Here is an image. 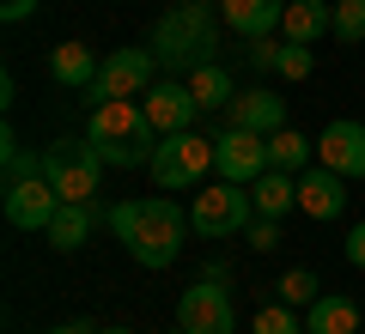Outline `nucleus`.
<instances>
[{"instance_id":"0eeeda50","label":"nucleus","mask_w":365,"mask_h":334,"mask_svg":"<svg viewBox=\"0 0 365 334\" xmlns=\"http://www.w3.org/2000/svg\"><path fill=\"white\" fill-rule=\"evenodd\" d=\"M153 85H158V55L153 49H110L86 98L91 103H116V98H146Z\"/></svg>"},{"instance_id":"473e14b6","label":"nucleus","mask_w":365,"mask_h":334,"mask_svg":"<svg viewBox=\"0 0 365 334\" xmlns=\"http://www.w3.org/2000/svg\"><path fill=\"white\" fill-rule=\"evenodd\" d=\"M49 334H98V328H91V322H55Z\"/></svg>"},{"instance_id":"39448f33","label":"nucleus","mask_w":365,"mask_h":334,"mask_svg":"<svg viewBox=\"0 0 365 334\" xmlns=\"http://www.w3.org/2000/svg\"><path fill=\"white\" fill-rule=\"evenodd\" d=\"M256 219V201H250L244 182H207V189H195V207H189V225H195V237H213V244H225V237H237Z\"/></svg>"},{"instance_id":"a211bd4d","label":"nucleus","mask_w":365,"mask_h":334,"mask_svg":"<svg viewBox=\"0 0 365 334\" xmlns=\"http://www.w3.org/2000/svg\"><path fill=\"white\" fill-rule=\"evenodd\" d=\"M304 334H359V304L347 292H323L304 310Z\"/></svg>"},{"instance_id":"f8f14e48","label":"nucleus","mask_w":365,"mask_h":334,"mask_svg":"<svg viewBox=\"0 0 365 334\" xmlns=\"http://www.w3.org/2000/svg\"><path fill=\"white\" fill-rule=\"evenodd\" d=\"M317 158H323L335 177H347V182H359L365 177V122H329L323 128V140H317Z\"/></svg>"},{"instance_id":"f257e3e1","label":"nucleus","mask_w":365,"mask_h":334,"mask_svg":"<svg viewBox=\"0 0 365 334\" xmlns=\"http://www.w3.org/2000/svg\"><path fill=\"white\" fill-rule=\"evenodd\" d=\"M110 231H116V244L128 249L140 268H170V261L182 256V237L195 231V225L182 219L177 201L140 194V201H116L110 207Z\"/></svg>"},{"instance_id":"f704fd0d","label":"nucleus","mask_w":365,"mask_h":334,"mask_svg":"<svg viewBox=\"0 0 365 334\" xmlns=\"http://www.w3.org/2000/svg\"><path fill=\"white\" fill-rule=\"evenodd\" d=\"M170 334H182V328H170Z\"/></svg>"},{"instance_id":"aec40b11","label":"nucleus","mask_w":365,"mask_h":334,"mask_svg":"<svg viewBox=\"0 0 365 334\" xmlns=\"http://www.w3.org/2000/svg\"><path fill=\"white\" fill-rule=\"evenodd\" d=\"M250 201H256L262 219H287L292 207H299V182H292V170H262V177L250 182Z\"/></svg>"},{"instance_id":"ddd939ff","label":"nucleus","mask_w":365,"mask_h":334,"mask_svg":"<svg viewBox=\"0 0 365 334\" xmlns=\"http://www.w3.org/2000/svg\"><path fill=\"white\" fill-rule=\"evenodd\" d=\"M225 128H250V134H280L287 128V103L274 91H237L225 103Z\"/></svg>"},{"instance_id":"5701e85b","label":"nucleus","mask_w":365,"mask_h":334,"mask_svg":"<svg viewBox=\"0 0 365 334\" xmlns=\"http://www.w3.org/2000/svg\"><path fill=\"white\" fill-rule=\"evenodd\" d=\"M317 298H323V286H317V273H311V268H287V273H280V304L311 310Z\"/></svg>"},{"instance_id":"4468645a","label":"nucleus","mask_w":365,"mask_h":334,"mask_svg":"<svg viewBox=\"0 0 365 334\" xmlns=\"http://www.w3.org/2000/svg\"><path fill=\"white\" fill-rule=\"evenodd\" d=\"M299 213H311V219H341V213H347V177H335L329 165L304 170V177H299Z\"/></svg>"},{"instance_id":"4be33fe9","label":"nucleus","mask_w":365,"mask_h":334,"mask_svg":"<svg viewBox=\"0 0 365 334\" xmlns=\"http://www.w3.org/2000/svg\"><path fill=\"white\" fill-rule=\"evenodd\" d=\"M311 152H317V140H304L299 128L268 134V165L274 170H304V165H311Z\"/></svg>"},{"instance_id":"c756f323","label":"nucleus","mask_w":365,"mask_h":334,"mask_svg":"<svg viewBox=\"0 0 365 334\" xmlns=\"http://www.w3.org/2000/svg\"><path fill=\"white\" fill-rule=\"evenodd\" d=\"M274 55H280V49H274L268 37H250V61H256V67H274Z\"/></svg>"},{"instance_id":"1a4fd4ad","label":"nucleus","mask_w":365,"mask_h":334,"mask_svg":"<svg viewBox=\"0 0 365 334\" xmlns=\"http://www.w3.org/2000/svg\"><path fill=\"white\" fill-rule=\"evenodd\" d=\"M213 170H220L225 182H256L262 170H274L268 165V134H250V128H225L220 140H213Z\"/></svg>"},{"instance_id":"9b49d317","label":"nucleus","mask_w":365,"mask_h":334,"mask_svg":"<svg viewBox=\"0 0 365 334\" xmlns=\"http://www.w3.org/2000/svg\"><path fill=\"white\" fill-rule=\"evenodd\" d=\"M140 110H146V122H153L158 134H182V128H195V116H201L189 79H158V85L140 98Z\"/></svg>"},{"instance_id":"b1692460","label":"nucleus","mask_w":365,"mask_h":334,"mask_svg":"<svg viewBox=\"0 0 365 334\" xmlns=\"http://www.w3.org/2000/svg\"><path fill=\"white\" fill-rule=\"evenodd\" d=\"M250 334H304V322L292 316V304H268V310H256Z\"/></svg>"},{"instance_id":"9d476101","label":"nucleus","mask_w":365,"mask_h":334,"mask_svg":"<svg viewBox=\"0 0 365 334\" xmlns=\"http://www.w3.org/2000/svg\"><path fill=\"white\" fill-rule=\"evenodd\" d=\"M55 213H61V194H55L49 177L6 182V225H13V231H49Z\"/></svg>"},{"instance_id":"dca6fc26","label":"nucleus","mask_w":365,"mask_h":334,"mask_svg":"<svg viewBox=\"0 0 365 334\" xmlns=\"http://www.w3.org/2000/svg\"><path fill=\"white\" fill-rule=\"evenodd\" d=\"M98 67H104V61H98L86 43H55V49H49V79H55V85H67V91H91Z\"/></svg>"},{"instance_id":"6e6552de","label":"nucleus","mask_w":365,"mask_h":334,"mask_svg":"<svg viewBox=\"0 0 365 334\" xmlns=\"http://www.w3.org/2000/svg\"><path fill=\"white\" fill-rule=\"evenodd\" d=\"M177 328L182 334H237V304L225 286L195 280L189 292L177 298Z\"/></svg>"},{"instance_id":"72a5a7b5","label":"nucleus","mask_w":365,"mask_h":334,"mask_svg":"<svg viewBox=\"0 0 365 334\" xmlns=\"http://www.w3.org/2000/svg\"><path fill=\"white\" fill-rule=\"evenodd\" d=\"M98 334H134V328H98Z\"/></svg>"},{"instance_id":"423d86ee","label":"nucleus","mask_w":365,"mask_h":334,"mask_svg":"<svg viewBox=\"0 0 365 334\" xmlns=\"http://www.w3.org/2000/svg\"><path fill=\"white\" fill-rule=\"evenodd\" d=\"M153 182L165 194H182V189H201V177L213 170V140H201L195 128H182V134H165L153 152Z\"/></svg>"},{"instance_id":"7c9ffc66","label":"nucleus","mask_w":365,"mask_h":334,"mask_svg":"<svg viewBox=\"0 0 365 334\" xmlns=\"http://www.w3.org/2000/svg\"><path fill=\"white\" fill-rule=\"evenodd\" d=\"M347 261H353V268H365V225H353V231H347Z\"/></svg>"},{"instance_id":"6ab92c4d","label":"nucleus","mask_w":365,"mask_h":334,"mask_svg":"<svg viewBox=\"0 0 365 334\" xmlns=\"http://www.w3.org/2000/svg\"><path fill=\"white\" fill-rule=\"evenodd\" d=\"M91 225H98V207H91V201H61V213L49 219V231H43V237H49V249L67 256V249H79L91 237Z\"/></svg>"},{"instance_id":"20e7f679","label":"nucleus","mask_w":365,"mask_h":334,"mask_svg":"<svg viewBox=\"0 0 365 334\" xmlns=\"http://www.w3.org/2000/svg\"><path fill=\"white\" fill-rule=\"evenodd\" d=\"M104 152L91 140H55V146H43V177L55 182V194L61 201H91L98 194V182H104Z\"/></svg>"},{"instance_id":"c85d7f7f","label":"nucleus","mask_w":365,"mask_h":334,"mask_svg":"<svg viewBox=\"0 0 365 334\" xmlns=\"http://www.w3.org/2000/svg\"><path fill=\"white\" fill-rule=\"evenodd\" d=\"M37 13V0H0V19H6V25H19V19H31Z\"/></svg>"},{"instance_id":"2eb2a0df","label":"nucleus","mask_w":365,"mask_h":334,"mask_svg":"<svg viewBox=\"0 0 365 334\" xmlns=\"http://www.w3.org/2000/svg\"><path fill=\"white\" fill-rule=\"evenodd\" d=\"M220 19L237 37H268V31L287 19V0H220Z\"/></svg>"},{"instance_id":"412c9836","label":"nucleus","mask_w":365,"mask_h":334,"mask_svg":"<svg viewBox=\"0 0 365 334\" xmlns=\"http://www.w3.org/2000/svg\"><path fill=\"white\" fill-rule=\"evenodd\" d=\"M189 91H195V103H201V110H225V103L237 98V91H232V73H225L220 61L195 67V73H189Z\"/></svg>"},{"instance_id":"a878e982","label":"nucleus","mask_w":365,"mask_h":334,"mask_svg":"<svg viewBox=\"0 0 365 334\" xmlns=\"http://www.w3.org/2000/svg\"><path fill=\"white\" fill-rule=\"evenodd\" d=\"M274 67H280V79H311V43H280Z\"/></svg>"},{"instance_id":"cd10ccee","label":"nucleus","mask_w":365,"mask_h":334,"mask_svg":"<svg viewBox=\"0 0 365 334\" xmlns=\"http://www.w3.org/2000/svg\"><path fill=\"white\" fill-rule=\"evenodd\" d=\"M244 237H250V249H274V244H280V219H250V225H244Z\"/></svg>"},{"instance_id":"7ed1b4c3","label":"nucleus","mask_w":365,"mask_h":334,"mask_svg":"<svg viewBox=\"0 0 365 334\" xmlns=\"http://www.w3.org/2000/svg\"><path fill=\"white\" fill-rule=\"evenodd\" d=\"M86 140L104 152V165H110V170H146L165 134L146 122V110H140L134 98H116V103H91Z\"/></svg>"},{"instance_id":"2f4dec72","label":"nucleus","mask_w":365,"mask_h":334,"mask_svg":"<svg viewBox=\"0 0 365 334\" xmlns=\"http://www.w3.org/2000/svg\"><path fill=\"white\" fill-rule=\"evenodd\" d=\"M201 280H213V286H232V261H220V256H213L207 268H201Z\"/></svg>"},{"instance_id":"f3484780","label":"nucleus","mask_w":365,"mask_h":334,"mask_svg":"<svg viewBox=\"0 0 365 334\" xmlns=\"http://www.w3.org/2000/svg\"><path fill=\"white\" fill-rule=\"evenodd\" d=\"M335 31V6L329 0H287V19H280V37L287 43H317Z\"/></svg>"},{"instance_id":"f03ea898","label":"nucleus","mask_w":365,"mask_h":334,"mask_svg":"<svg viewBox=\"0 0 365 334\" xmlns=\"http://www.w3.org/2000/svg\"><path fill=\"white\" fill-rule=\"evenodd\" d=\"M146 49L158 55L165 73L189 79L195 67L220 61V13H213L207 0H177V6L153 25V43H146Z\"/></svg>"},{"instance_id":"393cba45","label":"nucleus","mask_w":365,"mask_h":334,"mask_svg":"<svg viewBox=\"0 0 365 334\" xmlns=\"http://www.w3.org/2000/svg\"><path fill=\"white\" fill-rule=\"evenodd\" d=\"M335 37L365 43V0H335Z\"/></svg>"},{"instance_id":"bb28decb","label":"nucleus","mask_w":365,"mask_h":334,"mask_svg":"<svg viewBox=\"0 0 365 334\" xmlns=\"http://www.w3.org/2000/svg\"><path fill=\"white\" fill-rule=\"evenodd\" d=\"M6 158V182H25V177H43V152H25V146H13Z\"/></svg>"}]
</instances>
